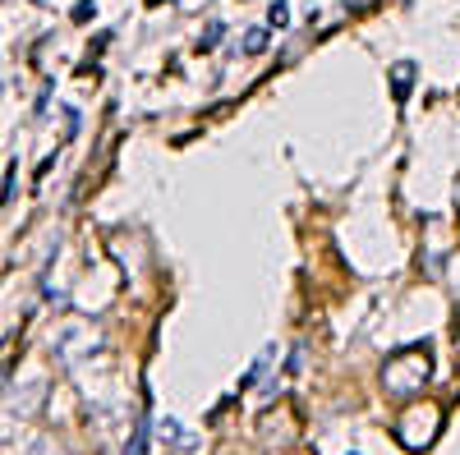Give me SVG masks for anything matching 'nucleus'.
I'll use <instances>...</instances> for the list:
<instances>
[{
	"instance_id": "423d86ee",
	"label": "nucleus",
	"mask_w": 460,
	"mask_h": 455,
	"mask_svg": "<svg viewBox=\"0 0 460 455\" xmlns=\"http://www.w3.org/2000/svg\"><path fill=\"white\" fill-rule=\"evenodd\" d=\"M267 23H272V28H286V23H290V5H286V0H272V10H267Z\"/></svg>"
},
{
	"instance_id": "39448f33",
	"label": "nucleus",
	"mask_w": 460,
	"mask_h": 455,
	"mask_svg": "<svg viewBox=\"0 0 460 455\" xmlns=\"http://www.w3.org/2000/svg\"><path fill=\"white\" fill-rule=\"evenodd\" d=\"M240 51H244V56H258V51H267V28H249V37L240 42Z\"/></svg>"
},
{
	"instance_id": "f257e3e1",
	"label": "nucleus",
	"mask_w": 460,
	"mask_h": 455,
	"mask_svg": "<svg viewBox=\"0 0 460 455\" xmlns=\"http://www.w3.org/2000/svg\"><path fill=\"white\" fill-rule=\"evenodd\" d=\"M429 372H433V359L424 346H410L401 354L387 359V368H382V387H387L392 396H414L419 387L429 382Z\"/></svg>"
},
{
	"instance_id": "f03ea898",
	"label": "nucleus",
	"mask_w": 460,
	"mask_h": 455,
	"mask_svg": "<svg viewBox=\"0 0 460 455\" xmlns=\"http://www.w3.org/2000/svg\"><path fill=\"white\" fill-rule=\"evenodd\" d=\"M438 428H442V409H438V405H410L401 419H396V437H401L405 451H424V446H433Z\"/></svg>"
},
{
	"instance_id": "0eeeda50",
	"label": "nucleus",
	"mask_w": 460,
	"mask_h": 455,
	"mask_svg": "<svg viewBox=\"0 0 460 455\" xmlns=\"http://www.w3.org/2000/svg\"><path fill=\"white\" fill-rule=\"evenodd\" d=\"M456 207H460V175H456Z\"/></svg>"
},
{
	"instance_id": "6e6552de",
	"label": "nucleus",
	"mask_w": 460,
	"mask_h": 455,
	"mask_svg": "<svg viewBox=\"0 0 460 455\" xmlns=\"http://www.w3.org/2000/svg\"><path fill=\"white\" fill-rule=\"evenodd\" d=\"M152 5H162V0H152Z\"/></svg>"
},
{
	"instance_id": "7ed1b4c3",
	"label": "nucleus",
	"mask_w": 460,
	"mask_h": 455,
	"mask_svg": "<svg viewBox=\"0 0 460 455\" xmlns=\"http://www.w3.org/2000/svg\"><path fill=\"white\" fill-rule=\"evenodd\" d=\"M410 83H414V65H410V60H401V65L392 69V97H396V101H405V97H410Z\"/></svg>"
},
{
	"instance_id": "20e7f679",
	"label": "nucleus",
	"mask_w": 460,
	"mask_h": 455,
	"mask_svg": "<svg viewBox=\"0 0 460 455\" xmlns=\"http://www.w3.org/2000/svg\"><path fill=\"white\" fill-rule=\"evenodd\" d=\"M221 32H226L221 23H208V28L199 32V42H194V47H199V51H217V47H221Z\"/></svg>"
}]
</instances>
